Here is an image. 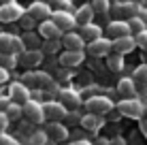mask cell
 <instances>
[{
    "label": "cell",
    "mask_w": 147,
    "mask_h": 145,
    "mask_svg": "<svg viewBox=\"0 0 147 145\" xmlns=\"http://www.w3.org/2000/svg\"><path fill=\"white\" fill-rule=\"evenodd\" d=\"M136 17H139V19H143V22L147 24V9L141 7V11H139V15H136Z\"/></svg>",
    "instance_id": "42"
},
{
    "label": "cell",
    "mask_w": 147,
    "mask_h": 145,
    "mask_svg": "<svg viewBox=\"0 0 147 145\" xmlns=\"http://www.w3.org/2000/svg\"><path fill=\"white\" fill-rule=\"evenodd\" d=\"M30 15H32L34 19H38V22H47L49 15H51V9H49L47 2L36 0V2H32V7H30Z\"/></svg>",
    "instance_id": "17"
},
{
    "label": "cell",
    "mask_w": 147,
    "mask_h": 145,
    "mask_svg": "<svg viewBox=\"0 0 147 145\" xmlns=\"http://www.w3.org/2000/svg\"><path fill=\"white\" fill-rule=\"evenodd\" d=\"M134 41H136V47H143L145 49V45H147V30H145V32H141V34H136Z\"/></svg>",
    "instance_id": "34"
},
{
    "label": "cell",
    "mask_w": 147,
    "mask_h": 145,
    "mask_svg": "<svg viewBox=\"0 0 147 145\" xmlns=\"http://www.w3.org/2000/svg\"><path fill=\"white\" fill-rule=\"evenodd\" d=\"M19 22H22V26H24V28H32L36 19H34L32 15H22V19H19Z\"/></svg>",
    "instance_id": "35"
},
{
    "label": "cell",
    "mask_w": 147,
    "mask_h": 145,
    "mask_svg": "<svg viewBox=\"0 0 147 145\" xmlns=\"http://www.w3.org/2000/svg\"><path fill=\"white\" fill-rule=\"evenodd\" d=\"M88 51L92 53L94 58H107L113 51V41L109 38H98V41H92L88 45Z\"/></svg>",
    "instance_id": "7"
},
{
    "label": "cell",
    "mask_w": 147,
    "mask_h": 145,
    "mask_svg": "<svg viewBox=\"0 0 147 145\" xmlns=\"http://www.w3.org/2000/svg\"><path fill=\"white\" fill-rule=\"evenodd\" d=\"M85 109H88L92 115H107L111 113V109H113V103H111V98L107 96H90L88 100H85Z\"/></svg>",
    "instance_id": "2"
},
{
    "label": "cell",
    "mask_w": 147,
    "mask_h": 145,
    "mask_svg": "<svg viewBox=\"0 0 147 145\" xmlns=\"http://www.w3.org/2000/svg\"><path fill=\"white\" fill-rule=\"evenodd\" d=\"M38 36L34 32H28L24 34V45H26V51H30V49H38Z\"/></svg>",
    "instance_id": "29"
},
{
    "label": "cell",
    "mask_w": 147,
    "mask_h": 145,
    "mask_svg": "<svg viewBox=\"0 0 147 145\" xmlns=\"http://www.w3.org/2000/svg\"><path fill=\"white\" fill-rule=\"evenodd\" d=\"M130 2H136V4H139V2H143V0H130Z\"/></svg>",
    "instance_id": "48"
},
{
    "label": "cell",
    "mask_w": 147,
    "mask_h": 145,
    "mask_svg": "<svg viewBox=\"0 0 147 145\" xmlns=\"http://www.w3.org/2000/svg\"><path fill=\"white\" fill-rule=\"evenodd\" d=\"M107 34L111 38H121V36H132L130 34V26H128V22H124V19H115V22H111L109 26H107Z\"/></svg>",
    "instance_id": "11"
},
{
    "label": "cell",
    "mask_w": 147,
    "mask_h": 145,
    "mask_svg": "<svg viewBox=\"0 0 147 145\" xmlns=\"http://www.w3.org/2000/svg\"><path fill=\"white\" fill-rule=\"evenodd\" d=\"M45 132H47V137H51L53 141H64V139L68 137V128L64 126L62 122H51Z\"/></svg>",
    "instance_id": "18"
},
{
    "label": "cell",
    "mask_w": 147,
    "mask_h": 145,
    "mask_svg": "<svg viewBox=\"0 0 147 145\" xmlns=\"http://www.w3.org/2000/svg\"><path fill=\"white\" fill-rule=\"evenodd\" d=\"M96 145H109V141H107V139H98V141H96Z\"/></svg>",
    "instance_id": "46"
},
{
    "label": "cell",
    "mask_w": 147,
    "mask_h": 145,
    "mask_svg": "<svg viewBox=\"0 0 147 145\" xmlns=\"http://www.w3.org/2000/svg\"><path fill=\"white\" fill-rule=\"evenodd\" d=\"M62 45L66 47V51H83L85 41H83V36L77 34V32H66L62 36Z\"/></svg>",
    "instance_id": "14"
},
{
    "label": "cell",
    "mask_w": 147,
    "mask_h": 145,
    "mask_svg": "<svg viewBox=\"0 0 147 145\" xmlns=\"http://www.w3.org/2000/svg\"><path fill=\"white\" fill-rule=\"evenodd\" d=\"M126 22H128V26H130V34H132V36H136V34H141V32L147 30V24L143 22V19H139V17L126 19Z\"/></svg>",
    "instance_id": "25"
},
{
    "label": "cell",
    "mask_w": 147,
    "mask_h": 145,
    "mask_svg": "<svg viewBox=\"0 0 147 145\" xmlns=\"http://www.w3.org/2000/svg\"><path fill=\"white\" fill-rule=\"evenodd\" d=\"M70 145H92V143L85 141V139H79V141H75V143H70Z\"/></svg>",
    "instance_id": "45"
},
{
    "label": "cell",
    "mask_w": 147,
    "mask_h": 145,
    "mask_svg": "<svg viewBox=\"0 0 147 145\" xmlns=\"http://www.w3.org/2000/svg\"><path fill=\"white\" fill-rule=\"evenodd\" d=\"M143 119H147V105H145V113H143Z\"/></svg>",
    "instance_id": "47"
},
{
    "label": "cell",
    "mask_w": 147,
    "mask_h": 145,
    "mask_svg": "<svg viewBox=\"0 0 147 145\" xmlns=\"http://www.w3.org/2000/svg\"><path fill=\"white\" fill-rule=\"evenodd\" d=\"M47 132L45 130H36L30 134V145H47Z\"/></svg>",
    "instance_id": "30"
},
{
    "label": "cell",
    "mask_w": 147,
    "mask_h": 145,
    "mask_svg": "<svg viewBox=\"0 0 147 145\" xmlns=\"http://www.w3.org/2000/svg\"><path fill=\"white\" fill-rule=\"evenodd\" d=\"M102 122H105V119L100 117V115H92V113H88V115L81 117V124H79V126H83V130L96 132L100 126H102Z\"/></svg>",
    "instance_id": "20"
},
{
    "label": "cell",
    "mask_w": 147,
    "mask_h": 145,
    "mask_svg": "<svg viewBox=\"0 0 147 145\" xmlns=\"http://www.w3.org/2000/svg\"><path fill=\"white\" fill-rule=\"evenodd\" d=\"M136 98H139V100L143 103V105H147V90H141V92H139V96H136Z\"/></svg>",
    "instance_id": "41"
},
{
    "label": "cell",
    "mask_w": 147,
    "mask_h": 145,
    "mask_svg": "<svg viewBox=\"0 0 147 145\" xmlns=\"http://www.w3.org/2000/svg\"><path fill=\"white\" fill-rule=\"evenodd\" d=\"M13 41H15V36L13 34H0V53H11V49H13Z\"/></svg>",
    "instance_id": "27"
},
{
    "label": "cell",
    "mask_w": 147,
    "mask_h": 145,
    "mask_svg": "<svg viewBox=\"0 0 147 145\" xmlns=\"http://www.w3.org/2000/svg\"><path fill=\"white\" fill-rule=\"evenodd\" d=\"M81 36H83V41L92 43V41L102 38V30H100V26H96V24H88V26L81 28Z\"/></svg>",
    "instance_id": "22"
},
{
    "label": "cell",
    "mask_w": 147,
    "mask_h": 145,
    "mask_svg": "<svg viewBox=\"0 0 147 145\" xmlns=\"http://www.w3.org/2000/svg\"><path fill=\"white\" fill-rule=\"evenodd\" d=\"M109 145H126V141L121 137H117V139H113V141H109Z\"/></svg>",
    "instance_id": "44"
},
{
    "label": "cell",
    "mask_w": 147,
    "mask_h": 145,
    "mask_svg": "<svg viewBox=\"0 0 147 145\" xmlns=\"http://www.w3.org/2000/svg\"><path fill=\"white\" fill-rule=\"evenodd\" d=\"M92 9H94V13L105 15V13H109L111 2H109V0H92Z\"/></svg>",
    "instance_id": "31"
},
{
    "label": "cell",
    "mask_w": 147,
    "mask_h": 145,
    "mask_svg": "<svg viewBox=\"0 0 147 145\" xmlns=\"http://www.w3.org/2000/svg\"><path fill=\"white\" fill-rule=\"evenodd\" d=\"M4 113H7V117H9V119H19V117L24 115V109H22V105L11 103V105H9V109H7Z\"/></svg>",
    "instance_id": "28"
},
{
    "label": "cell",
    "mask_w": 147,
    "mask_h": 145,
    "mask_svg": "<svg viewBox=\"0 0 147 145\" xmlns=\"http://www.w3.org/2000/svg\"><path fill=\"white\" fill-rule=\"evenodd\" d=\"M134 47H136L134 36H121V38H115L113 41V53H119V56L130 53Z\"/></svg>",
    "instance_id": "16"
},
{
    "label": "cell",
    "mask_w": 147,
    "mask_h": 145,
    "mask_svg": "<svg viewBox=\"0 0 147 145\" xmlns=\"http://www.w3.org/2000/svg\"><path fill=\"white\" fill-rule=\"evenodd\" d=\"M40 60H43V51L40 49H30V51L22 53V58H19V62L24 64V66H36V64H40Z\"/></svg>",
    "instance_id": "21"
},
{
    "label": "cell",
    "mask_w": 147,
    "mask_h": 145,
    "mask_svg": "<svg viewBox=\"0 0 147 145\" xmlns=\"http://www.w3.org/2000/svg\"><path fill=\"white\" fill-rule=\"evenodd\" d=\"M38 34L43 36V41H60V38L64 36V32H62L58 26H55L51 19H47V22H40Z\"/></svg>",
    "instance_id": "8"
},
{
    "label": "cell",
    "mask_w": 147,
    "mask_h": 145,
    "mask_svg": "<svg viewBox=\"0 0 147 145\" xmlns=\"http://www.w3.org/2000/svg\"><path fill=\"white\" fill-rule=\"evenodd\" d=\"M81 117H83V115H79L77 111H68V115H66L68 122H79V124H81Z\"/></svg>",
    "instance_id": "37"
},
{
    "label": "cell",
    "mask_w": 147,
    "mask_h": 145,
    "mask_svg": "<svg viewBox=\"0 0 147 145\" xmlns=\"http://www.w3.org/2000/svg\"><path fill=\"white\" fill-rule=\"evenodd\" d=\"M60 103H62L68 111H77L81 107V96L75 90H62V92H60Z\"/></svg>",
    "instance_id": "13"
},
{
    "label": "cell",
    "mask_w": 147,
    "mask_h": 145,
    "mask_svg": "<svg viewBox=\"0 0 147 145\" xmlns=\"http://www.w3.org/2000/svg\"><path fill=\"white\" fill-rule=\"evenodd\" d=\"M145 51H147V45H145Z\"/></svg>",
    "instance_id": "50"
},
{
    "label": "cell",
    "mask_w": 147,
    "mask_h": 145,
    "mask_svg": "<svg viewBox=\"0 0 147 145\" xmlns=\"http://www.w3.org/2000/svg\"><path fill=\"white\" fill-rule=\"evenodd\" d=\"M139 11H141V4L130 2V0H126V2H117V4L113 7V13L117 15V17H128V19L136 17Z\"/></svg>",
    "instance_id": "10"
},
{
    "label": "cell",
    "mask_w": 147,
    "mask_h": 145,
    "mask_svg": "<svg viewBox=\"0 0 147 145\" xmlns=\"http://www.w3.org/2000/svg\"><path fill=\"white\" fill-rule=\"evenodd\" d=\"M51 22H53L60 30H62L64 34L70 32V30L77 26V22H75V15L68 13V11H55V13H51Z\"/></svg>",
    "instance_id": "6"
},
{
    "label": "cell",
    "mask_w": 147,
    "mask_h": 145,
    "mask_svg": "<svg viewBox=\"0 0 147 145\" xmlns=\"http://www.w3.org/2000/svg\"><path fill=\"white\" fill-rule=\"evenodd\" d=\"M132 79H134L136 86H141V88L147 86V64H141V66L134 68V77Z\"/></svg>",
    "instance_id": "26"
},
{
    "label": "cell",
    "mask_w": 147,
    "mask_h": 145,
    "mask_svg": "<svg viewBox=\"0 0 147 145\" xmlns=\"http://www.w3.org/2000/svg\"><path fill=\"white\" fill-rule=\"evenodd\" d=\"M81 62H83V51H64L60 58L62 66H77Z\"/></svg>",
    "instance_id": "23"
},
{
    "label": "cell",
    "mask_w": 147,
    "mask_h": 145,
    "mask_svg": "<svg viewBox=\"0 0 147 145\" xmlns=\"http://www.w3.org/2000/svg\"><path fill=\"white\" fill-rule=\"evenodd\" d=\"M9 122H11V119L7 117V113H0V134H4V130H7V126H9Z\"/></svg>",
    "instance_id": "36"
},
{
    "label": "cell",
    "mask_w": 147,
    "mask_h": 145,
    "mask_svg": "<svg viewBox=\"0 0 147 145\" xmlns=\"http://www.w3.org/2000/svg\"><path fill=\"white\" fill-rule=\"evenodd\" d=\"M107 66H109V71L119 73L121 68H124V58H121L119 53H111V56H107Z\"/></svg>",
    "instance_id": "24"
},
{
    "label": "cell",
    "mask_w": 147,
    "mask_h": 145,
    "mask_svg": "<svg viewBox=\"0 0 147 145\" xmlns=\"http://www.w3.org/2000/svg\"><path fill=\"white\" fill-rule=\"evenodd\" d=\"M0 145H19V141L9 134H0Z\"/></svg>",
    "instance_id": "33"
},
{
    "label": "cell",
    "mask_w": 147,
    "mask_h": 145,
    "mask_svg": "<svg viewBox=\"0 0 147 145\" xmlns=\"http://www.w3.org/2000/svg\"><path fill=\"white\" fill-rule=\"evenodd\" d=\"M141 132H143V137L147 139V119H141Z\"/></svg>",
    "instance_id": "43"
},
{
    "label": "cell",
    "mask_w": 147,
    "mask_h": 145,
    "mask_svg": "<svg viewBox=\"0 0 147 145\" xmlns=\"http://www.w3.org/2000/svg\"><path fill=\"white\" fill-rule=\"evenodd\" d=\"M58 47H60V41H43L40 51H43V56H45V53H55Z\"/></svg>",
    "instance_id": "32"
},
{
    "label": "cell",
    "mask_w": 147,
    "mask_h": 145,
    "mask_svg": "<svg viewBox=\"0 0 147 145\" xmlns=\"http://www.w3.org/2000/svg\"><path fill=\"white\" fill-rule=\"evenodd\" d=\"M92 17H94V9L92 4H83V7L77 9V13H75V22H77V26H88V24H92Z\"/></svg>",
    "instance_id": "19"
},
{
    "label": "cell",
    "mask_w": 147,
    "mask_h": 145,
    "mask_svg": "<svg viewBox=\"0 0 147 145\" xmlns=\"http://www.w3.org/2000/svg\"><path fill=\"white\" fill-rule=\"evenodd\" d=\"M40 2H43V0H40Z\"/></svg>",
    "instance_id": "51"
},
{
    "label": "cell",
    "mask_w": 147,
    "mask_h": 145,
    "mask_svg": "<svg viewBox=\"0 0 147 145\" xmlns=\"http://www.w3.org/2000/svg\"><path fill=\"white\" fill-rule=\"evenodd\" d=\"M117 111L126 117H132V119H143L145 113V105L139 100V98H130V100H119L117 103Z\"/></svg>",
    "instance_id": "1"
},
{
    "label": "cell",
    "mask_w": 147,
    "mask_h": 145,
    "mask_svg": "<svg viewBox=\"0 0 147 145\" xmlns=\"http://www.w3.org/2000/svg\"><path fill=\"white\" fill-rule=\"evenodd\" d=\"M109 2H115V4H117V2H119V0H109Z\"/></svg>",
    "instance_id": "49"
},
{
    "label": "cell",
    "mask_w": 147,
    "mask_h": 145,
    "mask_svg": "<svg viewBox=\"0 0 147 145\" xmlns=\"http://www.w3.org/2000/svg\"><path fill=\"white\" fill-rule=\"evenodd\" d=\"M22 109H24V117H26L28 122H32V124L45 122V111H43V105H40V103H36V100H28Z\"/></svg>",
    "instance_id": "5"
},
{
    "label": "cell",
    "mask_w": 147,
    "mask_h": 145,
    "mask_svg": "<svg viewBox=\"0 0 147 145\" xmlns=\"http://www.w3.org/2000/svg\"><path fill=\"white\" fill-rule=\"evenodd\" d=\"M7 79H9V71H7V68H2V66H0V83H4Z\"/></svg>",
    "instance_id": "40"
},
{
    "label": "cell",
    "mask_w": 147,
    "mask_h": 145,
    "mask_svg": "<svg viewBox=\"0 0 147 145\" xmlns=\"http://www.w3.org/2000/svg\"><path fill=\"white\" fill-rule=\"evenodd\" d=\"M11 98H13V103H17V105H26L28 100H32V96H30V90L24 86V83H13L11 86Z\"/></svg>",
    "instance_id": "15"
},
{
    "label": "cell",
    "mask_w": 147,
    "mask_h": 145,
    "mask_svg": "<svg viewBox=\"0 0 147 145\" xmlns=\"http://www.w3.org/2000/svg\"><path fill=\"white\" fill-rule=\"evenodd\" d=\"M51 83V77L47 73H40V71H34V73H26L24 75V86L28 90L34 88V90H40V88H47Z\"/></svg>",
    "instance_id": "4"
},
{
    "label": "cell",
    "mask_w": 147,
    "mask_h": 145,
    "mask_svg": "<svg viewBox=\"0 0 147 145\" xmlns=\"http://www.w3.org/2000/svg\"><path fill=\"white\" fill-rule=\"evenodd\" d=\"M43 111H45V119H49V122H62V119H66V115H68V109L58 100L45 103Z\"/></svg>",
    "instance_id": "3"
},
{
    "label": "cell",
    "mask_w": 147,
    "mask_h": 145,
    "mask_svg": "<svg viewBox=\"0 0 147 145\" xmlns=\"http://www.w3.org/2000/svg\"><path fill=\"white\" fill-rule=\"evenodd\" d=\"M47 92L51 94V96H55V94H60V92H62V90H60V88H58V86H55V83L51 81V83H49V86H47Z\"/></svg>",
    "instance_id": "38"
},
{
    "label": "cell",
    "mask_w": 147,
    "mask_h": 145,
    "mask_svg": "<svg viewBox=\"0 0 147 145\" xmlns=\"http://www.w3.org/2000/svg\"><path fill=\"white\" fill-rule=\"evenodd\" d=\"M117 94L121 96V100H130V98H136V96H139L134 79H128V77L121 79V81L117 83Z\"/></svg>",
    "instance_id": "12"
},
{
    "label": "cell",
    "mask_w": 147,
    "mask_h": 145,
    "mask_svg": "<svg viewBox=\"0 0 147 145\" xmlns=\"http://www.w3.org/2000/svg\"><path fill=\"white\" fill-rule=\"evenodd\" d=\"M22 15H24V9L15 2H7L0 7V22L9 24V22H15V19H22Z\"/></svg>",
    "instance_id": "9"
},
{
    "label": "cell",
    "mask_w": 147,
    "mask_h": 145,
    "mask_svg": "<svg viewBox=\"0 0 147 145\" xmlns=\"http://www.w3.org/2000/svg\"><path fill=\"white\" fill-rule=\"evenodd\" d=\"M9 105H11V100L9 98H0V113H4L9 109Z\"/></svg>",
    "instance_id": "39"
}]
</instances>
